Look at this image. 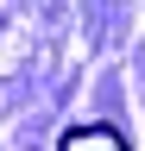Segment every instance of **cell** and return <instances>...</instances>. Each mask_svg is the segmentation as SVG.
<instances>
[{
    "label": "cell",
    "mask_w": 145,
    "mask_h": 151,
    "mask_svg": "<svg viewBox=\"0 0 145 151\" xmlns=\"http://www.w3.org/2000/svg\"><path fill=\"white\" fill-rule=\"evenodd\" d=\"M63 151H133L114 126H69L63 132Z\"/></svg>",
    "instance_id": "1"
}]
</instances>
